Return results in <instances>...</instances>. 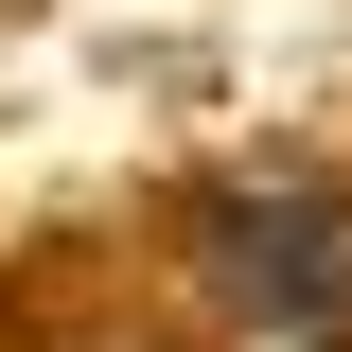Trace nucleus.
I'll return each instance as SVG.
<instances>
[{
	"instance_id": "f257e3e1",
	"label": "nucleus",
	"mask_w": 352,
	"mask_h": 352,
	"mask_svg": "<svg viewBox=\"0 0 352 352\" xmlns=\"http://www.w3.org/2000/svg\"><path fill=\"white\" fill-rule=\"evenodd\" d=\"M212 282L247 317H335L352 300V212L335 194H229L212 212Z\"/></svg>"
}]
</instances>
